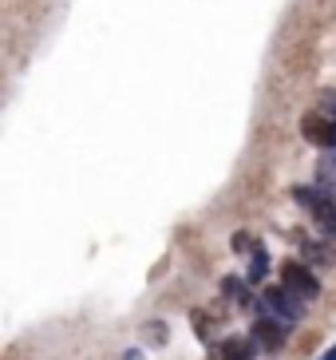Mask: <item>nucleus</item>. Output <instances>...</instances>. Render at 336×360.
Here are the masks:
<instances>
[{"instance_id":"nucleus-3","label":"nucleus","mask_w":336,"mask_h":360,"mask_svg":"<svg viewBox=\"0 0 336 360\" xmlns=\"http://www.w3.org/2000/svg\"><path fill=\"white\" fill-rule=\"evenodd\" d=\"M281 285L289 289V293H297L301 301H316V297H321V281H316V274L309 269V265H301V262H285L281 265Z\"/></svg>"},{"instance_id":"nucleus-6","label":"nucleus","mask_w":336,"mask_h":360,"mask_svg":"<svg viewBox=\"0 0 336 360\" xmlns=\"http://www.w3.org/2000/svg\"><path fill=\"white\" fill-rule=\"evenodd\" d=\"M218 352H221V360H253L261 349L253 345V337H226L218 345Z\"/></svg>"},{"instance_id":"nucleus-13","label":"nucleus","mask_w":336,"mask_h":360,"mask_svg":"<svg viewBox=\"0 0 336 360\" xmlns=\"http://www.w3.org/2000/svg\"><path fill=\"white\" fill-rule=\"evenodd\" d=\"M210 360H221V352H218V349H214V352H210Z\"/></svg>"},{"instance_id":"nucleus-4","label":"nucleus","mask_w":336,"mask_h":360,"mask_svg":"<svg viewBox=\"0 0 336 360\" xmlns=\"http://www.w3.org/2000/svg\"><path fill=\"white\" fill-rule=\"evenodd\" d=\"M253 345L261 352H269V356H277V352L285 349V340H289V328L281 325V321H273V317H257L253 321Z\"/></svg>"},{"instance_id":"nucleus-11","label":"nucleus","mask_w":336,"mask_h":360,"mask_svg":"<svg viewBox=\"0 0 336 360\" xmlns=\"http://www.w3.org/2000/svg\"><path fill=\"white\" fill-rule=\"evenodd\" d=\"M221 285H226V293H230V297H238V293H242V289H238V277H226Z\"/></svg>"},{"instance_id":"nucleus-7","label":"nucleus","mask_w":336,"mask_h":360,"mask_svg":"<svg viewBox=\"0 0 336 360\" xmlns=\"http://www.w3.org/2000/svg\"><path fill=\"white\" fill-rule=\"evenodd\" d=\"M301 254H305V262H313V265H336V250L328 242L305 238V242H301Z\"/></svg>"},{"instance_id":"nucleus-9","label":"nucleus","mask_w":336,"mask_h":360,"mask_svg":"<svg viewBox=\"0 0 336 360\" xmlns=\"http://www.w3.org/2000/svg\"><path fill=\"white\" fill-rule=\"evenodd\" d=\"M265 274H269V254L257 245V250H253V265H250V281H261Z\"/></svg>"},{"instance_id":"nucleus-8","label":"nucleus","mask_w":336,"mask_h":360,"mask_svg":"<svg viewBox=\"0 0 336 360\" xmlns=\"http://www.w3.org/2000/svg\"><path fill=\"white\" fill-rule=\"evenodd\" d=\"M316 182H321V191L336 194V150H328L325 159L316 162Z\"/></svg>"},{"instance_id":"nucleus-12","label":"nucleus","mask_w":336,"mask_h":360,"mask_svg":"<svg viewBox=\"0 0 336 360\" xmlns=\"http://www.w3.org/2000/svg\"><path fill=\"white\" fill-rule=\"evenodd\" d=\"M325 111H328V119H336V96H325Z\"/></svg>"},{"instance_id":"nucleus-2","label":"nucleus","mask_w":336,"mask_h":360,"mask_svg":"<svg viewBox=\"0 0 336 360\" xmlns=\"http://www.w3.org/2000/svg\"><path fill=\"white\" fill-rule=\"evenodd\" d=\"M261 309H265V317H273V321H281L285 328H293L297 321L305 317V301L297 293H289L285 285H269L261 293Z\"/></svg>"},{"instance_id":"nucleus-1","label":"nucleus","mask_w":336,"mask_h":360,"mask_svg":"<svg viewBox=\"0 0 336 360\" xmlns=\"http://www.w3.org/2000/svg\"><path fill=\"white\" fill-rule=\"evenodd\" d=\"M293 198H297V206H305L313 214V222L321 226V233L328 242H336V198L332 194H325L321 186H297Z\"/></svg>"},{"instance_id":"nucleus-10","label":"nucleus","mask_w":336,"mask_h":360,"mask_svg":"<svg viewBox=\"0 0 336 360\" xmlns=\"http://www.w3.org/2000/svg\"><path fill=\"white\" fill-rule=\"evenodd\" d=\"M250 245H253L250 233H233V250H238V254H242V250H250Z\"/></svg>"},{"instance_id":"nucleus-14","label":"nucleus","mask_w":336,"mask_h":360,"mask_svg":"<svg viewBox=\"0 0 336 360\" xmlns=\"http://www.w3.org/2000/svg\"><path fill=\"white\" fill-rule=\"evenodd\" d=\"M332 198H336V194H332Z\"/></svg>"},{"instance_id":"nucleus-5","label":"nucleus","mask_w":336,"mask_h":360,"mask_svg":"<svg viewBox=\"0 0 336 360\" xmlns=\"http://www.w3.org/2000/svg\"><path fill=\"white\" fill-rule=\"evenodd\" d=\"M301 135H305L309 143H316V147L336 150V119H328V115H305V119H301Z\"/></svg>"}]
</instances>
